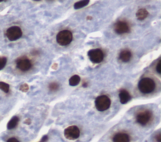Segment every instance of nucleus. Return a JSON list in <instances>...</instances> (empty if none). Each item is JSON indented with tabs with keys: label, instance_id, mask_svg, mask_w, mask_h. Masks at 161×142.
I'll use <instances>...</instances> for the list:
<instances>
[{
	"label": "nucleus",
	"instance_id": "20e7f679",
	"mask_svg": "<svg viewBox=\"0 0 161 142\" xmlns=\"http://www.w3.org/2000/svg\"><path fill=\"white\" fill-rule=\"evenodd\" d=\"M90 60L93 63H100L104 59V53L100 49H93L87 53Z\"/></svg>",
	"mask_w": 161,
	"mask_h": 142
},
{
	"label": "nucleus",
	"instance_id": "f8f14e48",
	"mask_svg": "<svg viewBox=\"0 0 161 142\" xmlns=\"http://www.w3.org/2000/svg\"><path fill=\"white\" fill-rule=\"evenodd\" d=\"M131 58H132V53L128 49L122 50L119 55L120 60L124 63H127L129 62L131 60Z\"/></svg>",
	"mask_w": 161,
	"mask_h": 142
},
{
	"label": "nucleus",
	"instance_id": "0eeeda50",
	"mask_svg": "<svg viewBox=\"0 0 161 142\" xmlns=\"http://www.w3.org/2000/svg\"><path fill=\"white\" fill-rule=\"evenodd\" d=\"M80 130L76 126H71L64 130V136L68 140H76L79 137Z\"/></svg>",
	"mask_w": 161,
	"mask_h": 142
},
{
	"label": "nucleus",
	"instance_id": "39448f33",
	"mask_svg": "<svg viewBox=\"0 0 161 142\" xmlns=\"http://www.w3.org/2000/svg\"><path fill=\"white\" fill-rule=\"evenodd\" d=\"M22 36V31L18 27H12L6 31V36L9 40L13 41L20 38Z\"/></svg>",
	"mask_w": 161,
	"mask_h": 142
},
{
	"label": "nucleus",
	"instance_id": "1a4fd4ad",
	"mask_svg": "<svg viewBox=\"0 0 161 142\" xmlns=\"http://www.w3.org/2000/svg\"><path fill=\"white\" fill-rule=\"evenodd\" d=\"M17 68L21 71H27L31 68V63L27 58H20L17 60Z\"/></svg>",
	"mask_w": 161,
	"mask_h": 142
},
{
	"label": "nucleus",
	"instance_id": "7ed1b4c3",
	"mask_svg": "<svg viewBox=\"0 0 161 142\" xmlns=\"http://www.w3.org/2000/svg\"><path fill=\"white\" fill-rule=\"evenodd\" d=\"M57 42L61 46H67L72 41V34L69 30H62L60 31L56 36Z\"/></svg>",
	"mask_w": 161,
	"mask_h": 142
},
{
	"label": "nucleus",
	"instance_id": "a211bd4d",
	"mask_svg": "<svg viewBox=\"0 0 161 142\" xmlns=\"http://www.w3.org/2000/svg\"><path fill=\"white\" fill-rule=\"evenodd\" d=\"M49 88L51 91H56L59 89V85L57 83H51L49 85Z\"/></svg>",
	"mask_w": 161,
	"mask_h": 142
},
{
	"label": "nucleus",
	"instance_id": "9b49d317",
	"mask_svg": "<svg viewBox=\"0 0 161 142\" xmlns=\"http://www.w3.org/2000/svg\"><path fill=\"white\" fill-rule=\"evenodd\" d=\"M119 98L121 103L126 104L131 99L132 96L128 91L126 90H122L119 93Z\"/></svg>",
	"mask_w": 161,
	"mask_h": 142
},
{
	"label": "nucleus",
	"instance_id": "f257e3e1",
	"mask_svg": "<svg viewBox=\"0 0 161 142\" xmlns=\"http://www.w3.org/2000/svg\"><path fill=\"white\" fill-rule=\"evenodd\" d=\"M140 92L144 94L151 93L156 88L154 81L150 78H143L141 79L138 85Z\"/></svg>",
	"mask_w": 161,
	"mask_h": 142
},
{
	"label": "nucleus",
	"instance_id": "9d476101",
	"mask_svg": "<svg viewBox=\"0 0 161 142\" xmlns=\"http://www.w3.org/2000/svg\"><path fill=\"white\" fill-rule=\"evenodd\" d=\"M113 142H130V137L125 133H118L113 138Z\"/></svg>",
	"mask_w": 161,
	"mask_h": 142
},
{
	"label": "nucleus",
	"instance_id": "4468645a",
	"mask_svg": "<svg viewBox=\"0 0 161 142\" xmlns=\"http://www.w3.org/2000/svg\"><path fill=\"white\" fill-rule=\"evenodd\" d=\"M18 121H19L18 117H17V116H14V117H13L10 120L8 123V125H7L8 129L12 130V129L15 128L17 126Z\"/></svg>",
	"mask_w": 161,
	"mask_h": 142
},
{
	"label": "nucleus",
	"instance_id": "aec40b11",
	"mask_svg": "<svg viewBox=\"0 0 161 142\" xmlns=\"http://www.w3.org/2000/svg\"><path fill=\"white\" fill-rule=\"evenodd\" d=\"M20 90L22 91H24V92H26L28 90V86L27 84H23L20 87Z\"/></svg>",
	"mask_w": 161,
	"mask_h": 142
},
{
	"label": "nucleus",
	"instance_id": "6ab92c4d",
	"mask_svg": "<svg viewBox=\"0 0 161 142\" xmlns=\"http://www.w3.org/2000/svg\"><path fill=\"white\" fill-rule=\"evenodd\" d=\"M7 62V58L6 57H0V70L5 68Z\"/></svg>",
	"mask_w": 161,
	"mask_h": 142
},
{
	"label": "nucleus",
	"instance_id": "2eb2a0df",
	"mask_svg": "<svg viewBox=\"0 0 161 142\" xmlns=\"http://www.w3.org/2000/svg\"><path fill=\"white\" fill-rule=\"evenodd\" d=\"M80 81V78L78 76V75H74L69 80V85L71 87H75L77 86Z\"/></svg>",
	"mask_w": 161,
	"mask_h": 142
},
{
	"label": "nucleus",
	"instance_id": "412c9836",
	"mask_svg": "<svg viewBox=\"0 0 161 142\" xmlns=\"http://www.w3.org/2000/svg\"><path fill=\"white\" fill-rule=\"evenodd\" d=\"M156 71L159 74H160V60H159L157 63V65L156 66Z\"/></svg>",
	"mask_w": 161,
	"mask_h": 142
},
{
	"label": "nucleus",
	"instance_id": "5701e85b",
	"mask_svg": "<svg viewBox=\"0 0 161 142\" xmlns=\"http://www.w3.org/2000/svg\"><path fill=\"white\" fill-rule=\"evenodd\" d=\"M7 142H20V141L17 138H11L8 140Z\"/></svg>",
	"mask_w": 161,
	"mask_h": 142
},
{
	"label": "nucleus",
	"instance_id": "dca6fc26",
	"mask_svg": "<svg viewBox=\"0 0 161 142\" xmlns=\"http://www.w3.org/2000/svg\"><path fill=\"white\" fill-rule=\"evenodd\" d=\"M90 1L89 0H83V1H79L77 3H76L74 5V8L75 9H80V8H82L87 6L88 4H89Z\"/></svg>",
	"mask_w": 161,
	"mask_h": 142
},
{
	"label": "nucleus",
	"instance_id": "6e6552de",
	"mask_svg": "<svg viewBox=\"0 0 161 142\" xmlns=\"http://www.w3.org/2000/svg\"><path fill=\"white\" fill-rule=\"evenodd\" d=\"M114 30L119 35L125 34L130 31V28L128 24L124 21H118L114 24Z\"/></svg>",
	"mask_w": 161,
	"mask_h": 142
},
{
	"label": "nucleus",
	"instance_id": "4be33fe9",
	"mask_svg": "<svg viewBox=\"0 0 161 142\" xmlns=\"http://www.w3.org/2000/svg\"><path fill=\"white\" fill-rule=\"evenodd\" d=\"M156 140L157 142H161L160 133H158V134L156 136Z\"/></svg>",
	"mask_w": 161,
	"mask_h": 142
},
{
	"label": "nucleus",
	"instance_id": "f03ea898",
	"mask_svg": "<svg viewBox=\"0 0 161 142\" xmlns=\"http://www.w3.org/2000/svg\"><path fill=\"white\" fill-rule=\"evenodd\" d=\"M111 105V100L107 95H101L96 98L95 106L96 109L100 112H104L108 110Z\"/></svg>",
	"mask_w": 161,
	"mask_h": 142
},
{
	"label": "nucleus",
	"instance_id": "f3484780",
	"mask_svg": "<svg viewBox=\"0 0 161 142\" xmlns=\"http://www.w3.org/2000/svg\"><path fill=\"white\" fill-rule=\"evenodd\" d=\"M0 89L3 91L5 93H8L10 90V86L8 84H7V83L5 82L0 81Z\"/></svg>",
	"mask_w": 161,
	"mask_h": 142
},
{
	"label": "nucleus",
	"instance_id": "423d86ee",
	"mask_svg": "<svg viewBox=\"0 0 161 142\" xmlns=\"http://www.w3.org/2000/svg\"><path fill=\"white\" fill-rule=\"evenodd\" d=\"M152 112L149 110H144L139 112L136 116V120L142 126L146 125L151 120Z\"/></svg>",
	"mask_w": 161,
	"mask_h": 142
},
{
	"label": "nucleus",
	"instance_id": "ddd939ff",
	"mask_svg": "<svg viewBox=\"0 0 161 142\" xmlns=\"http://www.w3.org/2000/svg\"><path fill=\"white\" fill-rule=\"evenodd\" d=\"M149 15V12L144 8H141V9H139L137 12L136 13V16L137 19L140 21L146 19Z\"/></svg>",
	"mask_w": 161,
	"mask_h": 142
}]
</instances>
